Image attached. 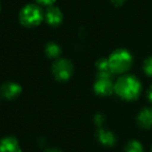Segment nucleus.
<instances>
[{
    "instance_id": "nucleus-10",
    "label": "nucleus",
    "mask_w": 152,
    "mask_h": 152,
    "mask_svg": "<svg viewBox=\"0 0 152 152\" xmlns=\"http://www.w3.org/2000/svg\"><path fill=\"white\" fill-rule=\"evenodd\" d=\"M97 139L102 145L107 147H112L117 143V137L115 133L103 128H99L97 130Z\"/></svg>"
},
{
    "instance_id": "nucleus-7",
    "label": "nucleus",
    "mask_w": 152,
    "mask_h": 152,
    "mask_svg": "<svg viewBox=\"0 0 152 152\" xmlns=\"http://www.w3.org/2000/svg\"><path fill=\"white\" fill-rule=\"evenodd\" d=\"M44 19L46 20V22L49 25L57 26L63 21V13H61L58 7H49L45 12Z\"/></svg>"
},
{
    "instance_id": "nucleus-2",
    "label": "nucleus",
    "mask_w": 152,
    "mask_h": 152,
    "mask_svg": "<svg viewBox=\"0 0 152 152\" xmlns=\"http://www.w3.org/2000/svg\"><path fill=\"white\" fill-rule=\"evenodd\" d=\"M110 71L113 74H123L131 68L133 57L126 49H117L108 57Z\"/></svg>"
},
{
    "instance_id": "nucleus-11",
    "label": "nucleus",
    "mask_w": 152,
    "mask_h": 152,
    "mask_svg": "<svg viewBox=\"0 0 152 152\" xmlns=\"http://www.w3.org/2000/svg\"><path fill=\"white\" fill-rule=\"evenodd\" d=\"M45 53H46L47 57H49V58L56 59V58H58L59 55H61V49L56 43L50 42L46 45V47H45Z\"/></svg>"
},
{
    "instance_id": "nucleus-19",
    "label": "nucleus",
    "mask_w": 152,
    "mask_h": 152,
    "mask_svg": "<svg viewBox=\"0 0 152 152\" xmlns=\"http://www.w3.org/2000/svg\"><path fill=\"white\" fill-rule=\"evenodd\" d=\"M45 152H63V151L59 149H56V148H50V149H47Z\"/></svg>"
},
{
    "instance_id": "nucleus-17",
    "label": "nucleus",
    "mask_w": 152,
    "mask_h": 152,
    "mask_svg": "<svg viewBox=\"0 0 152 152\" xmlns=\"http://www.w3.org/2000/svg\"><path fill=\"white\" fill-rule=\"evenodd\" d=\"M126 0H110V2L115 5V7H121L122 4H124V2Z\"/></svg>"
},
{
    "instance_id": "nucleus-3",
    "label": "nucleus",
    "mask_w": 152,
    "mask_h": 152,
    "mask_svg": "<svg viewBox=\"0 0 152 152\" xmlns=\"http://www.w3.org/2000/svg\"><path fill=\"white\" fill-rule=\"evenodd\" d=\"M42 9L37 4H27L21 10L19 14L20 23L26 27H34L44 19Z\"/></svg>"
},
{
    "instance_id": "nucleus-5",
    "label": "nucleus",
    "mask_w": 152,
    "mask_h": 152,
    "mask_svg": "<svg viewBox=\"0 0 152 152\" xmlns=\"http://www.w3.org/2000/svg\"><path fill=\"white\" fill-rule=\"evenodd\" d=\"M96 94L100 96H108L115 92V85L112 81V76L98 75L97 80L94 85Z\"/></svg>"
},
{
    "instance_id": "nucleus-4",
    "label": "nucleus",
    "mask_w": 152,
    "mask_h": 152,
    "mask_svg": "<svg viewBox=\"0 0 152 152\" xmlns=\"http://www.w3.org/2000/svg\"><path fill=\"white\" fill-rule=\"evenodd\" d=\"M52 73L59 81H66L73 74V65L69 59L57 58L52 66Z\"/></svg>"
},
{
    "instance_id": "nucleus-9",
    "label": "nucleus",
    "mask_w": 152,
    "mask_h": 152,
    "mask_svg": "<svg viewBox=\"0 0 152 152\" xmlns=\"http://www.w3.org/2000/svg\"><path fill=\"white\" fill-rule=\"evenodd\" d=\"M0 152H21V148L15 137H7L0 141Z\"/></svg>"
},
{
    "instance_id": "nucleus-12",
    "label": "nucleus",
    "mask_w": 152,
    "mask_h": 152,
    "mask_svg": "<svg viewBox=\"0 0 152 152\" xmlns=\"http://www.w3.org/2000/svg\"><path fill=\"white\" fill-rule=\"evenodd\" d=\"M96 69H97V71H98V75H105V76L113 75L107 58L98 59V61H96Z\"/></svg>"
},
{
    "instance_id": "nucleus-13",
    "label": "nucleus",
    "mask_w": 152,
    "mask_h": 152,
    "mask_svg": "<svg viewBox=\"0 0 152 152\" xmlns=\"http://www.w3.org/2000/svg\"><path fill=\"white\" fill-rule=\"evenodd\" d=\"M124 152H144V148L139 141L132 140V141H129L125 146Z\"/></svg>"
},
{
    "instance_id": "nucleus-8",
    "label": "nucleus",
    "mask_w": 152,
    "mask_h": 152,
    "mask_svg": "<svg viewBox=\"0 0 152 152\" xmlns=\"http://www.w3.org/2000/svg\"><path fill=\"white\" fill-rule=\"evenodd\" d=\"M137 122L141 128L151 129L152 128V107L143 108L137 117Z\"/></svg>"
},
{
    "instance_id": "nucleus-1",
    "label": "nucleus",
    "mask_w": 152,
    "mask_h": 152,
    "mask_svg": "<svg viewBox=\"0 0 152 152\" xmlns=\"http://www.w3.org/2000/svg\"><path fill=\"white\" fill-rule=\"evenodd\" d=\"M142 92V83L134 75H123L115 83V93L126 101L137 99Z\"/></svg>"
},
{
    "instance_id": "nucleus-18",
    "label": "nucleus",
    "mask_w": 152,
    "mask_h": 152,
    "mask_svg": "<svg viewBox=\"0 0 152 152\" xmlns=\"http://www.w3.org/2000/svg\"><path fill=\"white\" fill-rule=\"evenodd\" d=\"M147 98L150 102H152V86H150V88L147 91Z\"/></svg>"
},
{
    "instance_id": "nucleus-14",
    "label": "nucleus",
    "mask_w": 152,
    "mask_h": 152,
    "mask_svg": "<svg viewBox=\"0 0 152 152\" xmlns=\"http://www.w3.org/2000/svg\"><path fill=\"white\" fill-rule=\"evenodd\" d=\"M143 70L146 75L152 77V56H149L148 58L145 59L143 65Z\"/></svg>"
},
{
    "instance_id": "nucleus-16",
    "label": "nucleus",
    "mask_w": 152,
    "mask_h": 152,
    "mask_svg": "<svg viewBox=\"0 0 152 152\" xmlns=\"http://www.w3.org/2000/svg\"><path fill=\"white\" fill-rule=\"evenodd\" d=\"M36 1L39 3V4L49 5V7H51V5H52L53 3L55 2V0H36Z\"/></svg>"
},
{
    "instance_id": "nucleus-6",
    "label": "nucleus",
    "mask_w": 152,
    "mask_h": 152,
    "mask_svg": "<svg viewBox=\"0 0 152 152\" xmlns=\"http://www.w3.org/2000/svg\"><path fill=\"white\" fill-rule=\"evenodd\" d=\"M22 91V88L20 87V85L16 83H12V81H9V83H5L1 86L0 88V95L4 97L5 99H15L16 97L20 95Z\"/></svg>"
},
{
    "instance_id": "nucleus-15",
    "label": "nucleus",
    "mask_w": 152,
    "mask_h": 152,
    "mask_svg": "<svg viewBox=\"0 0 152 152\" xmlns=\"http://www.w3.org/2000/svg\"><path fill=\"white\" fill-rule=\"evenodd\" d=\"M104 122V116H102V115H97V116L95 117V123L96 125H98V126H101L102 124H103Z\"/></svg>"
}]
</instances>
